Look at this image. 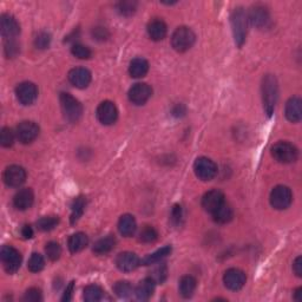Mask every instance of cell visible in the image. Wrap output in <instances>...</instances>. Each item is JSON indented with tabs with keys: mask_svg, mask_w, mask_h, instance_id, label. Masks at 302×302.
Wrapping results in <instances>:
<instances>
[{
	"mask_svg": "<svg viewBox=\"0 0 302 302\" xmlns=\"http://www.w3.org/2000/svg\"><path fill=\"white\" fill-rule=\"evenodd\" d=\"M150 278L154 280L156 283H163L166 281L168 278V268L166 264H158L157 267H155Z\"/></svg>",
	"mask_w": 302,
	"mask_h": 302,
	"instance_id": "cell-38",
	"label": "cell"
},
{
	"mask_svg": "<svg viewBox=\"0 0 302 302\" xmlns=\"http://www.w3.org/2000/svg\"><path fill=\"white\" fill-rule=\"evenodd\" d=\"M155 285L156 282L151 278H147L139 283V286L136 287L135 294L136 297L139 300L145 301L149 300L152 296V294L155 292Z\"/></svg>",
	"mask_w": 302,
	"mask_h": 302,
	"instance_id": "cell-22",
	"label": "cell"
},
{
	"mask_svg": "<svg viewBox=\"0 0 302 302\" xmlns=\"http://www.w3.org/2000/svg\"><path fill=\"white\" fill-rule=\"evenodd\" d=\"M167 32V25L161 19L152 20L148 25V35L152 40H155V42H159V40L166 38Z\"/></svg>",
	"mask_w": 302,
	"mask_h": 302,
	"instance_id": "cell-23",
	"label": "cell"
},
{
	"mask_svg": "<svg viewBox=\"0 0 302 302\" xmlns=\"http://www.w3.org/2000/svg\"><path fill=\"white\" fill-rule=\"evenodd\" d=\"M0 30H2L4 38L10 40L19 35L20 26L13 16L4 13L2 14V18H0Z\"/></svg>",
	"mask_w": 302,
	"mask_h": 302,
	"instance_id": "cell-12",
	"label": "cell"
},
{
	"mask_svg": "<svg viewBox=\"0 0 302 302\" xmlns=\"http://www.w3.org/2000/svg\"><path fill=\"white\" fill-rule=\"evenodd\" d=\"M71 52L74 57L79 59H89L91 57V50L88 46L81 45V44H74V45L71 47Z\"/></svg>",
	"mask_w": 302,
	"mask_h": 302,
	"instance_id": "cell-40",
	"label": "cell"
},
{
	"mask_svg": "<svg viewBox=\"0 0 302 302\" xmlns=\"http://www.w3.org/2000/svg\"><path fill=\"white\" fill-rule=\"evenodd\" d=\"M247 16H248V21H251L253 25L256 26V28L263 29L269 25V21H270L269 12H268V10L262 5L253 6Z\"/></svg>",
	"mask_w": 302,
	"mask_h": 302,
	"instance_id": "cell-15",
	"label": "cell"
},
{
	"mask_svg": "<svg viewBox=\"0 0 302 302\" xmlns=\"http://www.w3.org/2000/svg\"><path fill=\"white\" fill-rule=\"evenodd\" d=\"M170 253H171V247L170 245H166V247L158 249V251H156L155 253H152V254L145 257L143 260V264L144 266H150V264L157 263L159 261H162L164 257L170 255Z\"/></svg>",
	"mask_w": 302,
	"mask_h": 302,
	"instance_id": "cell-30",
	"label": "cell"
},
{
	"mask_svg": "<svg viewBox=\"0 0 302 302\" xmlns=\"http://www.w3.org/2000/svg\"><path fill=\"white\" fill-rule=\"evenodd\" d=\"M89 238L84 233H76L69 238L68 245L71 253H79L87 248Z\"/></svg>",
	"mask_w": 302,
	"mask_h": 302,
	"instance_id": "cell-26",
	"label": "cell"
},
{
	"mask_svg": "<svg viewBox=\"0 0 302 302\" xmlns=\"http://www.w3.org/2000/svg\"><path fill=\"white\" fill-rule=\"evenodd\" d=\"M149 63L144 58H135L130 63L129 72L133 78H142L148 73Z\"/></svg>",
	"mask_w": 302,
	"mask_h": 302,
	"instance_id": "cell-27",
	"label": "cell"
},
{
	"mask_svg": "<svg viewBox=\"0 0 302 302\" xmlns=\"http://www.w3.org/2000/svg\"><path fill=\"white\" fill-rule=\"evenodd\" d=\"M115 244H116V238H115L113 235H109V236H105L97 241L96 243L93 244L92 251L93 253H96V254L103 255L113 251Z\"/></svg>",
	"mask_w": 302,
	"mask_h": 302,
	"instance_id": "cell-25",
	"label": "cell"
},
{
	"mask_svg": "<svg viewBox=\"0 0 302 302\" xmlns=\"http://www.w3.org/2000/svg\"><path fill=\"white\" fill-rule=\"evenodd\" d=\"M118 111L116 105L110 100L102 102L97 107V118L104 125H111L116 122Z\"/></svg>",
	"mask_w": 302,
	"mask_h": 302,
	"instance_id": "cell-9",
	"label": "cell"
},
{
	"mask_svg": "<svg viewBox=\"0 0 302 302\" xmlns=\"http://www.w3.org/2000/svg\"><path fill=\"white\" fill-rule=\"evenodd\" d=\"M279 97L278 80L273 74H267L262 80V99L264 111L268 116H271L275 110Z\"/></svg>",
	"mask_w": 302,
	"mask_h": 302,
	"instance_id": "cell-1",
	"label": "cell"
},
{
	"mask_svg": "<svg viewBox=\"0 0 302 302\" xmlns=\"http://www.w3.org/2000/svg\"><path fill=\"white\" fill-rule=\"evenodd\" d=\"M171 221H173L174 225H180L182 221V207L178 206H174L173 210H171Z\"/></svg>",
	"mask_w": 302,
	"mask_h": 302,
	"instance_id": "cell-45",
	"label": "cell"
},
{
	"mask_svg": "<svg viewBox=\"0 0 302 302\" xmlns=\"http://www.w3.org/2000/svg\"><path fill=\"white\" fill-rule=\"evenodd\" d=\"M70 83L78 89L87 88L91 81V72L88 69L76 68L69 72Z\"/></svg>",
	"mask_w": 302,
	"mask_h": 302,
	"instance_id": "cell-19",
	"label": "cell"
},
{
	"mask_svg": "<svg viewBox=\"0 0 302 302\" xmlns=\"http://www.w3.org/2000/svg\"><path fill=\"white\" fill-rule=\"evenodd\" d=\"M271 155L278 162L289 164L296 161L299 152H297V149L288 142H279L271 148Z\"/></svg>",
	"mask_w": 302,
	"mask_h": 302,
	"instance_id": "cell-5",
	"label": "cell"
},
{
	"mask_svg": "<svg viewBox=\"0 0 302 302\" xmlns=\"http://www.w3.org/2000/svg\"><path fill=\"white\" fill-rule=\"evenodd\" d=\"M158 238V233L154 227L145 226L140 233V241L144 243H152Z\"/></svg>",
	"mask_w": 302,
	"mask_h": 302,
	"instance_id": "cell-33",
	"label": "cell"
},
{
	"mask_svg": "<svg viewBox=\"0 0 302 302\" xmlns=\"http://www.w3.org/2000/svg\"><path fill=\"white\" fill-rule=\"evenodd\" d=\"M85 208V200L83 197H78L74 200L72 204V212H71V223H76L78 219L80 218V216L83 215Z\"/></svg>",
	"mask_w": 302,
	"mask_h": 302,
	"instance_id": "cell-32",
	"label": "cell"
},
{
	"mask_svg": "<svg viewBox=\"0 0 302 302\" xmlns=\"http://www.w3.org/2000/svg\"><path fill=\"white\" fill-rule=\"evenodd\" d=\"M293 270H294V273L297 275V277L299 278L302 277V257L301 256H297L296 260L294 261Z\"/></svg>",
	"mask_w": 302,
	"mask_h": 302,
	"instance_id": "cell-46",
	"label": "cell"
},
{
	"mask_svg": "<svg viewBox=\"0 0 302 302\" xmlns=\"http://www.w3.org/2000/svg\"><path fill=\"white\" fill-rule=\"evenodd\" d=\"M295 300L296 301H302V288L296 289V292H295Z\"/></svg>",
	"mask_w": 302,
	"mask_h": 302,
	"instance_id": "cell-49",
	"label": "cell"
},
{
	"mask_svg": "<svg viewBox=\"0 0 302 302\" xmlns=\"http://www.w3.org/2000/svg\"><path fill=\"white\" fill-rule=\"evenodd\" d=\"M5 52H6L7 57L13 58V57H16V56L18 54V52H19V46H18V44L14 42V40L10 39L5 45Z\"/></svg>",
	"mask_w": 302,
	"mask_h": 302,
	"instance_id": "cell-44",
	"label": "cell"
},
{
	"mask_svg": "<svg viewBox=\"0 0 302 302\" xmlns=\"http://www.w3.org/2000/svg\"><path fill=\"white\" fill-rule=\"evenodd\" d=\"M140 257L135 253L124 252L121 253L116 259V266L122 271H132L140 266Z\"/></svg>",
	"mask_w": 302,
	"mask_h": 302,
	"instance_id": "cell-18",
	"label": "cell"
},
{
	"mask_svg": "<svg viewBox=\"0 0 302 302\" xmlns=\"http://www.w3.org/2000/svg\"><path fill=\"white\" fill-rule=\"evenodd\" d=\"M230 23H232L235 43L237 46L241 47L245 42V37H247L248 32V16L243 9H241V7L235 9L232 17H230Z\"/></svg>",
	"mask_w": 302,
	"mask_h": 302,
	"instance_id": "cell-2",
	"label": "cell"
},
{
	"mask_svg": "<svg viewBox=\"0 0 302 302\" xmlns=\"http://www.w3.org/2000/svg\"><path fill=\"white\" fill-rule=\"evenodd\" d=\"M42 300V292L38 288H30L24 295L26 302H38Z\"/></svg>",
	"mask_w": 302,
	"mask_h": 302,
	"instance_id": "cell-43",
	"label": "cell"
},
{
	"mask_svg": "<svg viewBox=\"0 0 302 302\" xmlns=\"http://www.w3.org/2000/svg\"><path fill=\"white\" fill-rule=\"evenodd\" d=\"M136 229H137V223H136L135 217H133L132 215L125 214V215H123L121 218H119L118 230H119V233L123 235V236H125V237L132 236V235L135 234Z\"/></svg>",
	"mask_w": 302,
	"mask_h": 302,
	"instance_id": "cell-24",
	"label": "cell"
},
{
	"mask_svg": "<svg viewBox=\"0 0 302 302\" xmlns=\"http://www.w3.org/2000/svg\"><path fill=\"white\" fill-rule=\"evenodd\" d=\"M2 261L5 267V270L9 274H13L19 269L21 263V255L16 248L11 247V245H4L2 248Z\"/></svg>",
	"mask_w": 302,
	"mask_h": 302,
	"instance_id": "cell-7",
	"label": "cell"
},
{
	"mask_svg": "<svg viewBox=\"0 0 302 302\" xmlns=\"http://www.w3.org/2000/svg\"><path fill=\"white\" fill-rule=\"evenodd\" d=\"M114 290L117 296L123 297V299H126V297H129L133 293L132 286L128 281H118L114 286Z\"/></svg>",
	"mask_w": 302,
	"mask_h": 302,
	"instance_id": "cell-34",
	"label": "cell"
},
{
	"mask_svg": "<svg viewBox=\"0 0 302 302\" xmlns=\"http://www.w3.org/2000/svg\"><path fill=\"white\" fill-rule=\"evenodd\" d=\"M16 95L18 100L24 105H30L37 99V96H38V90H37V87L31 81H25V83H21L18 85Z\"/></svg>",
	"mask_w": 302,
	"mask_h": 302,
	"instance_id": "cell-16",
	"label": "cell"
},
{
	"mask_svg": "<svg viewBox=\"0 0 302 302\" xmlns=\"http://www.w3.org/2000/svg\"><path fill=\"white\" fill-rule=\"evenodd\" d=\"M104 295L103 289L97 285H90L84 289V300L88 302H97L102 300Z\"/></svg>",
	"mask_w": 302,
	"mask_h": 302,
	"instance_id": "cell-31",
	"label": "cell"
},
{
	"mask_svg": "<svg viewBox=\"0 0 302 302\" xmlns=\"http://www.w3.org/2000/svg\"><path fill=\"white\" fill-rule=\"evenodd\" d=\"M245 274L243 271L237 269V268H230L223 275V282L225 286L230 290H238L244 286L245 283Z\"/></svg>",
	"mask_w": 302,
	"mask_h": 302,
	"instance_id": "cell-14",
	"label": "cell"
},
{
	"mask_svg": "<svg viewBox=\"0 0 302 302\" xmlns=\"http://www.w3.org/2000/svg\"><path fill=\"white\" fill-rule=\"evenodd\" d=\"M137 7V3L135 2H121L118 4V12L123 16H131L135 13Z\"/></svg>",
	"mask_w": 302,
	"mask_h": 302,
	"instance_id": "cell-41",
	"label": "cell"
},
{
	"mask_svg": "<svg viewBox=\"0 0 302 302\" xmlns=\"http://www.w3.org/2000/svg\"><path fill=\"white\" fill-rule=\"evenodd\" d=\"M14 139H16V135H14L12 129L10 128L2 129V132H0V143H2L3 147L5 148L12 147L14 143Z\"/></svg>",
	"mask_w": 302,
	"mask_h": 302,
	"instance_id": "cell-37",
	"label": "cell"
},
{
	"mask_svg": "<svg viewBox=\"0 0 302 302\" xmlns=\"http://www.w3.org/2000/svg\"><path fill=\"white\" fill-rule=\"evenodd\" d=\"M211 215L212 217H214L215 222L225 225V223H228L230 219L233 218V209L229 207V204H227L225 202L221 207L217 208V209L212 212Z\"/></svg>",
	"mask_w": 302,
	"mask_h": 302,
	"instance_id": "cell-29",
	"label": "cell"
},
{
	"mask_svg": "<svg viewBox=\"0 0 302 302\" xmlns=\"http://www.w3.org/2000/svg\"><path fill=\"white\" fill-rule=\"evenodd\" d=\"M59 100H61V106L64 117L71 123L79 121L81 114H83V106H81L79 100L71 96L70 93H62Z\"/></svg>",
	"mask_w": 302,
	"mask_h": 302,
	"instance_id": "cell-3",
	"label": "cell"
},
{
	"mask_svg": "<svg viewBox=\"0 0 302 302\" xmlns=\"http://www.w3.org/2000/svg\"><path fill=\"white\" fill-rule=\"evenodd\" d=\"M59 222V218L56 217V216H46V217L40 218L38 222H37V227L38 229L42 230V232H50L57 227Z\"/></svg>",
	"mask_w": 302,
	"mask_h": 302,
	"instance_id": "cell-36",
	"label": "cell"
},
{
	"mask_svg": "<svg viewBox=\"0 0 302 302\" xmlns=\"http://www.w3.org/2000/svg\"><path fill=\"white\" fill-rule=\"evenodd\" d=\"M195 40L196 36L193 32V30L185 28V26H181V28L175 30V32L173 33L171 45L177 52H185L193 47Z\"/></svg>",
	"mask_w": 302,
	"mask_h": 302,
	"instance_id": "cell-4",
	"label": "cell"
},
{
	"mask_svg": "<svg viewBox=\"0 0 302 302\" xmlns=\"http://www.w3.org/2000/svg\"><path fill=\"white\" fill-rule=\"evenodd\" d=\"M17 139L23 144L32 143L39 135V126L35 122H21L17 128Z\"/></svg>",
	"mask_w": 302,
	"mask_h": 302,
	"instance_id": "cell-10",
	"label": "cell"
},
{
	"mask_svg": "<svg viewBox=\"0 0 302 302\" xmlns=\"http://www.w3.org/2000/svg\"><path fill=\"white\" fill-rule=\"evenodd\" d=\"M26 180V171L24 168L19 166H10L6 168L4 173V182L6 185L12 186V188H18L24 183Z\"/></svg>",
	"mask_w": 302,
	"mask_h": 302,
	"instance_id": "cell-11",
	"label": "cell"
},
{
	"mask_svg": "<svg viewBox=\"0 0 302 302\" xmlns=\"http://www.w3.org/2000/svg\"><path fill=\"white\" fill-rule=\"evenodd\" d=\"M293 201V194L288 186L278 185L270 193V204L275 209L283 210L290 206Z\"/></svg>",
	"mask_w": 302,
	"mask_h": 302,
	"instance_id": "cell-6",
	"label": "cell"
},
{
	"mask_svg": "<svg viewBox=\"0 0 302 302\" xmlns=\"http://www.w3.org/2000/svg\"><path fill=\"white\" fill-rule=\"evenodd\" d=\"M196 279L193 278L191 275H185L181 279L180 281V293L181 295L188 299V297H191L196 290Z\"/></svg>",
	"mask_w": 302,
	"mask_h": 302,
	"instance_id": "cell-28",
	"label": "cell"
},
{
	"mask_svg": "<svg viewBox=\"0 0 302 302\" xmlns=\"http://www.w3.org/2000/svg\"><path fill=\"white\" fill-rule=\"evenodd\" d=\"M44 266H45L44 257L40 254H38V253H33L29 260V264H28L29 269L31 270L32 273H38V271L43 269Z\"/></svg>",
	"mask_w": 302,
	"mask_h": 302,
	"instance_id": "cell-35",
	"label": "cell"
},
{
	"mask_svg": "<svg viewBox=\"0 0 302 302\" xmlns=\"http://www.w3.org/2000/svg\"><path fill=\"white\" fill-rule=\"evenodd\" d=\"M45 253L47 257L52 261L58 260L62 255V247L57 242H48L45 247Z\"/></svg>",
	"mask_w": 302,
	"mask_h": 302,
	"instance_id": "cell-39",
	"label": "cell"
},
{
	"mask_svg": "<svg viewBox=\"0 0 302 302\" xmlns=\"http://www.w3.org/2000/svg\"><path fill=\"white\" fill-rule=\"evenodd\" d=\"M286 117L289 122L297 123L302 118V102L299 97H293L286 104Z\"/></svg>",
	"mask_w": 302,
	"mask_h": 302,
	"instance_id": "cell-20",
	"label": "cell"
},
{
	"mask_svg": "<svg viewBox=\"0 0 302 302\" xmlns=\"http://www.w3.org/2000/svg\"><path fill=\"white\" fill-rule=\"evenodd\" d=\"M33 201H35L33 191L31 189L26 188L19 190V191L16 194V196H14L13 199V203L14 207H16L18 210H26L32 207Z\"/></svg>",
	"mask_w": 302,
	"mask_h": 302,
	"instance_id": "cell-21",
	"label": "cell"
},
{
	"mask_svg": "<svg viewBox=\"0 0 302 302\" xmlns=\"http://www.w3.org/2000/svg\"><path fill=\"white\" fill-rule=\"evenodd\" d=\"M194 170H195L196 176L202 181H210L217 174L216 164L207 157L197 158L194 164Z\"/></svg>",
	"mask_w": 302,
	"mask_h": 302,
	"instance_id": "cell-8",
	"label": "cell"
},
{
	"mask_svg": "<svg viewBox=\"0 0 302 302\" xmlns=\"http://www.w3.org/2000/svg\"><path fill=\"white\" fill-rule=\"evenodd\" d=\"M152 95L151 88L145 83L135 84L130 89L129 91V99L130 102L135 104V105H143L149 100Z\"/></svg>",
	"mask_w": 302,
	"mask_h": 302,
	"instance_id": "cell-13",
	"label": "cell"
},
{
	"mask_svg": "<svg viewBox=\"0 0 302 302\" xmlns=\"http://www.w3.org/2000/svg\"><path fill=\"white\" fill-rule=\"evenodd\" d=\"M225 202V195H223L222 191H219V190H210V191L204 194L202 199V207L204 208V210L212 214Z\"/></svg>",
	"mask_w": 302,
	"mask_h": 302,
	"instance_id": "cell-17",
	"label": "cell"
},
{
	"mask_svg": "<svg viewBox=\"0 0 302 302\" xmlns=\"http://www.w3.org/2000/svg\"><path fill=\"white\" fill-rule=\"evenodd\" d=\"M50 42H51L50 35H48V33H46V32H40L39 35L36 37L35 44H36L37 48L44 50V48L48 47V45H50Z\"/></svg>",
	"mask_w": 302,
	"mask_h": 302,
	"instance_id": "cell-42",
	"label": "cell"
},
{
	"mask_svg": "<svg viewBox=\"0 0 302 302\" xmlns=\"http://www.w3.org/2000/svg\"><path fill=\"white\" fill-rule=\"evenodd\" d=\"M21 235H23V237L26 238V240L31 238L33 236V230L31 226H24L23 229H21Z\"/></svg>",
	"mask_w": 302,
	"mask_h": 302,
	"instance_id": "cell-48",
	"label": "cell"
},
{
	"mask_svg": "<svg viewBox=\"0 0 302 302\" xmlns=\"http://www.w3.org/2000/svg\"><path fill=\"white\" fill-rule=\"evenodd\" d=\"M73 287H74V282H71L70 285L66 287V290L64 293V296H63V301H70L71 297H72V292H73Z\"/></svg>",
	"mask_w": 302,
	"mask_h": 302,
	"instance_id": "cell-47",
	"label": "cell"
}]
</instances>
